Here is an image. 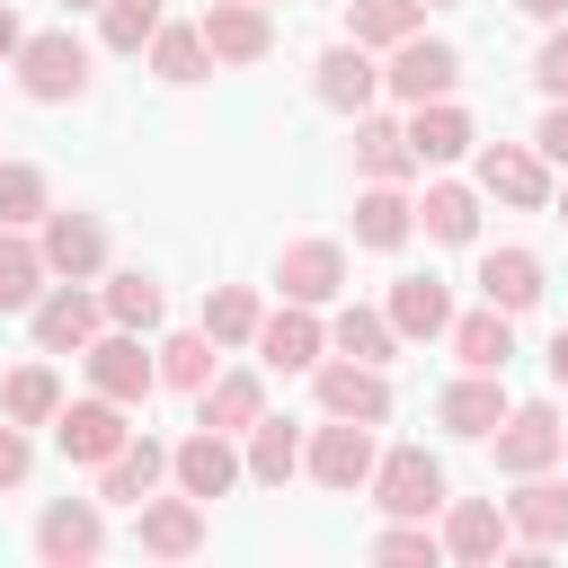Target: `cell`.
Returning a JSON list of instances; mask_svg holds the SVG:
<instances>
[{
    "mask_svg": "<svg viewBox=\"0 0 568 568\" xmlns=\"http://www.w3.org/2000/svg\"><path fill=\"white\" fill-rule=\"evenodd\" d=\"M98 550H106V506L98 497H53L36 515V559L44 568H89Z\"/></svg>",
    "mask_w": 568,
    "mask_h": 568,
    "instance_id": "9a60e30c",
    "label": "cell"
},
{
    "mask_svg": "<svg viewBox=\"0 0 568 568\" xmlns=\"http://www.w3.org/2000/svg\"><path fill=\"white\" fill-rule=\"evenodd\" d=\"M417 231L444 240V248H470V240H479V186H462V178H426V195H417Z\"/></svg>",
    "mask_w": 568,
    "mask_h": 568,
    "instance_id": "83f0119b",
    "label": "cell"
},
{
    "mask_svg": "<svg viewBox=\"0 0 568 568\" xmlns=\"http://www.w3.org/2000/svg\"><path fill=\"white\" fill-rule=\"evenodd\" d=\"M462 89V44H444V36H408V44H390L382 53V98H399V106H426V98H453Z\"/></svg>",
    "mask_w": 568,
    "mask_h": 568,
    "instance_id": "277c9868",
    "label": "cell"
},
{
    "mask_svg": "<svg viewBox=\"0 0 568 568\" xmlns=\"http://www.w3.org/2000/svg\"><path fill=\"white\" fill-rule=\"evenodd\" d=\"M36 470V426H18V417H0V488H18Z\"/></svg>",
    "mask_w": 568,
    "mask_h": 568,
    "instance_id": "ee69618b",
    "label": "cell"
},
{
    "mask_svg": "<svg viewBox=\"0 0 568 568\" xmlns=\"http://www.w3.org/2000/svg\"><path fill=\"white\" fill-rule=\"evenodd\" d=\"M222 355H231V346H222L213 328H169V337H160V390H186V399H195V390L222 373Z\"/></svg>",
    "mask_w": 568,
    "mask_h": 568,
    "instance_id": "1f68e13d",
    "label": "cell"
},
{
    "mask_svg": "<svg viewBox=\"0 0 568 568\" xmlns=\"http://www.w3.org/2000/svg\"><path fill=\"white\" fill-rule=\"evenodd\" d=\"M408 151H417V169H453V160H470V151H479L470 106H462V98H426V106H408Z\"/></svg>",
    "mask_w": 568,
    "mask_h": 568,
    "instance_id": "44dd1931",
    "label": "cell"
},
{
    "mask_svg": "<svg viewBox=\"0 0 568 568\" xmlns=\"http://www.w3.org/2000/svg\"><path fill=\"white\" fill-rule=\"evenodd\" d=\"M169 479L186 488V497H231L240 479H248V453H240V435H222V426H195L186 444H169Z\"/></svg>",
    "mask_w": 568,
    "mask_h": 568,
    "instance_id": "7c38bea8",
    "label": "cell"
},
{
    "mask_svg": "<svg viewBox=\"0 0 568 568\" xmlns=\"http://www.w3.org/2000/svg\"><path fill=\"white\" fill-rule=\"evenodd\" d=\"M80 364H89V390H106V399H124V408H142L151 390H160V346H142V328H98L89 346H80Z\"/></svg>",
    "mask_w": 568,
    "mask_h": 568,
    "instance_id": "3957f363",
    "label": "cell"
},
{
    "mask_svg": "<svg viewBox=\"0 0 568 568\" xmlns=\"http://www.w3.org/2000/svg\"><path fill=\"white\" fill-rule=\"evenodd\" d=\"M506 524H515V541H524V550H559V541H568V479L524 470V479H515V497H506Z\"/></svg>",
    "mask_w": 568,
    "mask_h": 568,
    "instance_id": "7402d4cb",
    "label": "cell"
},
{
    "mask_svg": "<svg viewBox=\"0 0 568 568\" xmlns=\"http://www.w3.org/2000/svg\"><path fill=\"white\" fill-rule=\"evenodd\" d=\"M506 408H515V399H506V373H470V364H462V382H444V399H435V426L462 435V444H488Z\"/></svg>",
    "mask_w": 568,
    "mask_h": 568,
    "instance_id": "d6986e66",
    "label": "cell"
},
{
    "mask_svg": "<svg viewBox=\"0 0 568 568\" xmlns=\"http://www.w3.org/2000/svg\"><path fill=\"white\" fill-rule=\"evenodd\" d=\"M373 559H390V568H435V559H444V532H435L426 515H382Z\"/></svg>",
    "mask_w": 568,
    "mask_h": 568,
    "instance_id": "60d3db41",
    "label": "cell"
},
{
    "mask_svg": "<svg viewBox=\"0 0 568 568\" xmlns=\"http://www.w3.org/2000/svg\"><path fill=\"white\" fill-rule=\"evenodd\" d=\"M0 417H18V426H53L62 417V373L36 355V364H18L9 382H0Z\"/></svg>",
    "mask_w": 568,
    "mask_h": 568,
    "instance_id": "8d00e7d4",
    "label": "cell"
},
{
    "mask_svg": "<svg viewBox=\"0 0 568 568\" xmlns=\"http://www.w3.org/2000/svg\"><path fill=\"white\" fill-rule=\"evenodd\" d=\"M133 541H142L151 559H195V550H204V497H186V488L142 497V506H133Z\"/></svg>",
    "mask_w": 568,
    "mask_h": 568,
    "instance_id": "ffe728a7",
    "label": "cell"
},
{
    "mask_svg": "<svg viewBox=\"0 0 568 568\" xmlns=\"http://www.w3.org/2000/svg\"><path fill=\"white\" fill-rule=\"evenodd\" d=\"M444 559H462V568H497L506 550H515V524H506V506L497 497H444Z\"/></svg>",
    "mask_w": 568,
    "mask_h": 568,
    "instance_id": "5bb4252c",
    "label": "cell"
},
{
    "mask_svg": "<svg viewBox=\"0 0 568 568\" xmlns=\"http://www.w3.org/2000/svg\"><path fill=\"white\" fill-rule=\"evenodd\" d=\"M541 364H550V382H559V390H568V328H559V337H550V355H541Z\"/></svg>",
    "mask_w": 568,
    "mask_h": 568,
    "instance_id": "7dc6e473",
    "label": "cell"
},
{
    "mask_svg": "<svg viewBox=\"0 0 568 568\" xmlns=\"http://www.w3.org/2000/svg\"><path fill=\"white\" fill-rule=\"evenodd\" d=\"M532 151H541L550 169H568V98H550V106H541V124H532Z\"/></svg>",
    "mask_w": 568,
    "mask_h": 568,
    "instance_id": "f6af8a7d",
    "label": "cell"
},
{
    "mask_svg": "<svg viewBox=\"0 0 568 568\" xmlns=\"http://www.w3.org/2000/svg\"><path fill=\"white\" fill-rule=\"evenodd\" d=\"M470 284H479V302H497V311L524 320V311L541 302V257L515 248V240H506V248H479V275H470Z\"/></svg>",
    "mask_w": 568,
    "mask_h": 568,
    "instance_id": "484cf974",
    "label": "cell"
},
{
    "mask_svg": "<svg viewBox=\"0 0 568 568\" xmlns=\"http://www.w3.org/2000/svg\"><path fill=\"white\" fill-rule=\"evenodd\" d=\"M488 453H497L506 479H524V470H559V462H568V408H550V399H515V408L497 417Z\"/></svg>",
    "mask_w": 568,
    "mask_h": 568,
    "instance_id": "7a4b0ae2",
    "label": "cell"
},
{
    "mask_svg": "<svg viewBox=\"0 0 568 568\" xmlns=\"http://www.w3.org/2000/svg\"><path fill=\"white\" fill-rule=\"evenodd\" d=\"M160 479H169V444L133 435L115 462H98V506H142V497H160Z\"/></svg>",
    "mask_w": 568,
    "mask_h": 568,
    "instance_id": "cb8c5ba5",
    "label": "cell"
},
{
    "mask_svg": "<svg viewBox=\"0 0 568 568\" xmlns=\"http://www.w3.org/2000/svg\"><path fill=\"white\" fill-rule=\"evenodd\" d=\"M311 399H320V417H364V426H382V417H390V373H382V364H355V355H320V364H311Z\"/></svg>",
    "mask_w": 568,
    "mask_h": 568,
    "instance_id": "8fae6325",
    "label": "cell"
},
{
    "mask_svg": "<svg viewBox=\"0 0 568 568\" xmlns=\"http://www.w3.org/2000/svg\"><path fill=\"white\" fill-rule=\"evenodd\" d=\"M302 444H311V435H302L293 417H257V426L240 435V453H248V479H257V488H284V479L302 470Z\"/></svg>",
    "mask_w": 568,
    "mask_h": 568,
    "instance_id": "836d02e7",
    "label": "cell"
},
{
    "mask_svg": "<svg viewBox=\"0 0 568 568\" xmlns=\"http://www.w3.org/2000/svg\"><path fill=\"white\" fill-rule=\"evenodd\" d=\"M444 346H453L470 373H506V355H515V311H497V302H479V311H453Z\"/></svg>",
    "mask_w": 568,
    "mask_h": 568,
    "instance_id": "4316f807",
    "label": "cell"
},
{
    "mask_svg": "<svg viewBox=\"0 0 568 568\" xmlns=\"http://www.w3.org/2000/svg\"><path fill=\"white\" fill-rule=\"evenodd\" d=\"M275 284H284V302H311V311H328V302L346 293V240H284V257H275Z\"/></svg>",
    "mask_w": 568,
    "mask_h": 568,
    "instance_id": "e0dca14e",
    "label": "cell"
},
{
    "mask_svg": "<svg viewBox=\"0 0 568 568\" xmlns=\"http://www.w3.org/2000/svg\"><path fill=\"white\" fill-rule=\"evenodd\" d=\"M98 302H106L115 328H142V337H160V320H169V293H160L151 266H115V275L98 284Z\"/></svg>",
    "mask_w": 568,
    "mask_h": 568,
    "instance_id": "f546056e",
    "label": "cell"
},
{
    "mask_svg": "<svg viewBox=\"0 0 568 568\" xmlns=\"http://www.w3.org/2000/svg\"><path fill=\"white\" fill-rule=\"evenodd\" d=\"M44 213H53V178L36 160H0V222L9 231H36Z\"/></svg>",
    "mask_w": 568,
    "mask_h": 568,
    "instance_id": "ab89813d",
    "label": "cell"
},
{
    "mask_svg": "<svg viewBox=\"0 0 568 568\" xmlns=\"http://www.w3.org/2000/svg\"><path fill=\"white\" fill-rule=\"evenodd\" d=\"M53 444H62V462L98 470V462H115V453L133 444V408H124V399H106V390H89V399H62V417H53Z\"/></svg>",
    "mask_w": 568,
    "mask_h": 568,
    "instance_id": "ba28073f",
    "label": "cell"
},
{
    "mask_svg": "<svg viewBox=\"0 0 568 568\" xmlns=\"http://www.w3.org/2000/svg\"><path fill=\"white\" fill-rule=\"evenodd\" d=\"M195 27H204V44H213L222 71H248V62L275 53V18H266V0H213Z\"/></svg>",
    "mask_w": 568,
    "mask_h": 568,
    "instance_id": "2e32d148",
    "label": "cell"
},
{
    "mask_svg": "<svg viewBox=\"0 0 568 568\" xmlns=\"http://www.w3.org/2000/svg\"><path fill=\"white\" fill-rule=\"evenodd\" d=\"M408 240H417V195H408V186H364V195H355V248L390 257V248H408Z\"/></svg>",
    "mask_w": 568,
    "mask_h": 568,
    "instance_id": "d4e9b609",
    "label": "cell"
},
{
    "mask_svg": "<svg viewBox=\"0 0 568 568\" xmlns=\"http://www.w3.org/2000/svg\"><path fill=\"white\" fill-rule=\"evenodd\" d=\"M337 9H346V36L373 44V53H390L426 27V0H337Z\"/></svg>",
    "mask_w": 568,
    "mask_h": 568,
    "instance_id": "d590c367",
    "label": "cell"
},
{
    "mask_svg": "<svg viewBox=\"0 0 568 568\" xmlns=\"http://www.w3.org/2000/svg\"><path fill=\"white\" fill-rule=\"evenodd\" d=\"M470 186L497 195V204H515V213H541L559 195V178H550V160L532 142H479L470 151Z\"/></svg>",
    "mask_w": 568,
    "mask_h": 568,
    "instance_id": "5b68a950",
    "label": "cell"
},
{
    "mask_svg": "<svg viewBox=\"0 0 568 568\" xmlns=\"http://www.w3.org/2000/svg\"><path fill=\"white\" fill-rule=\"evenodd\" d=\"M160 27H169L160 0H98V44H106V53H151Z\"/></svg>",
    "mask_w": 568,
    "mask_h": 568,
    "instance_id": "f35d334b",
    "label": "cell"
},
{
    "mask_svg": "<svg viewBox=\"0 0 568 568\" xmlns=\"http://www.w3.org/2000/svg\"><path fill=\"white\" fill-rule=\"evenodd\" d=\"M355 178L364 186H408L417 178V151H408V115H355Z\"/></svg>",
    "mask_w": 568,
    "mask_h": 568,
    "instance_id": "603a6c76",
    "label": "cell"
},
{
    "mask_svg": "<svg viewBox=\"0 0 568 568\" xmlns=\"http://www.w3.org/2000/svg\"><path fill=\"white\" fill-rule=\"evenodd\" d=\"M9 71H18V89H27L36 106H80V98H89V80H98V71H89V44H80L71 27H44V36H27Z\"/></svg>",
    "mask_w": 568,
    "mask_h": 568,
    "instance_id": "6da1fadb",
    "label": "cell"
},
{
    "mask_svg": "<svg viewBox=\"0 0 568 568\" xmlns=\"http://www.w3.org/2000/svg\"><path fill=\"white\" fill-rule=\"evenodd\" d=\"M27 328H36V355H80L98 328H106V302H98V284H44V302L27 311Z\"/></svg>",
    "mask_w": 568,
    "mask_h": 568,
    "instance_id": "30bf717a",
    "label": "cell"
},
{
    "mask_svg": "<svg viewBox=\"0 0 568 568\" xmlns=\"http://www.w3.org/2000/svg\"><path fill=\"white\" fill-rule=\"evenodd\" d=\"M532 80H541V98H568V18L541 36V53H532Z\"/></svg>",
    "mask_w": 568,
    "mask_h": 568,
    "instance_id": "7bdbcfd3",
    "label": "cell"
},
{
    "mask_svg": "<svg viewBox=\"0 0 568 568\" xmlns=\"http://www.w3.org/2000/svg\"><path fill=\"white\" fill-rule=\"evenodd\" d=\"M44 284H53V266H44L36 231H9V222H0V311H36Z\"/></svg>",
    "mask_w": 568,
    "mask_h": 568,
    "instance_id": "e575fe53",
    "label": "cell"
},
{
    "mask_svg": "<svg viewBox=\"0 0 568 568\" xmlns=\"http://www.w3.org/2000/svg\"><path fill=\"white\" fill-rule=\"evenodd\" d=\"M550 204H559V222H568V178H559V195H550Z\"/></svg>",
    "mask_w": 568,
    "mask_h": 568,
    "instance_id": "681fc988",
    "label": "cell"
},
{
    "mask_svg": "<svg viewBox=\"0 0 568 568\" xmlns=\"http://www.w3.org/2000/svg\"><path fill=\"white\" fill-rule=\"evenodd\" d=\"M426 9H462V0H426Z\"/></svg>",
    "mask_w": 568,
    "mask_h": 568,
    "instance_id": "f907efd6",
    "label": "cell"
},
{
    "mask_svg": "<svg viewBox=\"0 0 568 568\" xmlns=\"http://www.w3.org/2000/svg\"><path fill=\"white\" fill-rule=\"evenodd\" d=\"M151 71H160L169 89H195V80H204V71H222V62H213L204 27L186 18V27H160V36H151Z\"/></svg>",
    "mask_w": 568,
    "mask_h": 568,
    "instance_id": "74e56055",
    "label": "cell"
},
{
    "mask_svg": "<svg viewBox=\"0 0 568 568\" xmlns=\"http://www.w3.org/2000/svg\"><path fill=\"white\" fill-rule=\"evenodd\" d=\"M515 9H524V18H541V27H559V18H568V0H515Z\"/></svg>",
    "mask_w": 568,
    "mask_h": 568,
    "instance_id": "c3c4849f",
    "label": "cell"
},
{
    "mask_svg": "<svg viewBox=\"0 0 568 568\" xmlns=\"http://www.w3.org/2000/svg\"><path fill=\"white\" fill-rule=\"evenodd\" d=\"M364 497H373L382 515H426V524H435L453 488H444V462H435L426 444H390V453L373 462V488H364Z\"/></svg>",
    "mask_w": 568,
    "mask_h": 568,
    "instance_id": "52a82bcc",
    "label": "cell"
},
{
    "mask_svg": "<svg viewBox=\"0 0 568 568\" xmlns=\"http://www.w3.org/2000/svg\"><path fill=\"white\" fill-rule=\"evenodd\" d=\"M36 248H44V266H53L62 284H98V275H106V222L80 213V204H53V213L36 222Z\"/></svg>",
    "mask_w": 568,
    "mask_h": 568,
    "instance_id": "9c48e42d",
    "label": "cell"
},
{
    "mask_svg": "<svg viewBox=\"0 0 568 568\" xmlns=\"http://www.w3.org/2000/svg\"><path fill=\"white\" fill-rule=\"evenodd\" d=\"M373 462H382V444H373L364 417H328V426H311V444H302V470H311L328 497L373 488Z\"/></svg>",
    "mask_w": 568,
    "mask_h": 568,
    "instance_id": "8992f818",
    "label": "cell"
},
{
    "mask_svg": "<svg viewBox=\"0 0 568 568\" xmlns=\"http://www.w3.org/2000/svg\"><path fill=\"white\" fill-rule=\"evenodd\" d=\"M18 44H27V27H18V9L0 0V62H18Z\"/></svg>",
    "mask_w": 568,
    "mask_h": 568,
    "instance_id": "bcb514c9",
    "label": "cell"
},
{
    "mask_svg": "<svg viewBox=\"0 0 568 568\" xmlns=\"http://www.w3.org/2000/svg\"><path fill=\"white\" fill-rule=\"evenodd\" d=\"M266 417V373H213L195 390V426H222V435H248Z\"/></svg>",
    "mask_w": 568,
    "mask_h": 568,
    "instance_id": "f1b7e54d",
    "label": "cell"
},
{
    "mask_svg": "<svg viewBox=\"0 0 568 568\" xmlns=\"http://www.w3.org/2000/svg\"><path fill=\"white\" fill-rule=\"evenodd\" d=\"M311 98H320L328 115H364V106L382 98V53L355 44V36H337V44L311 62Z\"/></svg>",
    "mask_w": 568,
    "mask_h": 568,
    "instance_id": "4fadbf2b",
    "label": "cell"
},
{
    "mask_svg": "<svg viewBox=\"0 0 568 568\" xmlns=\"http://www.w3.org/2000/svg\"><path fill=\"white\" fill-rule=\"evenodd\" d=\"M62 9H98V0H62Z\"/></svg>",
    "mask_w": 568,
    "mask_h": 568,
    "instance_id": "816d5d0a",
    "label": "cell"
},
{
    "mask_svg": "<svg viewBox=\"0 0 568 568\" xmlns=\"http://www.w3.org/2000/svg\"><path fill=\"white\" fill-rule=\"evenodd\" d=\"M328 346H337V355H355V364H390L408 337L390 328V311H373V302H337V320H328Z\"/></svg>",
    "mask_w": 568,
    "mask_h": 568,
    "instance_id": "d6a6232c",
    "label": "cell"
},
{
    "mask_svg": "<svg viewBox=\"0 0 568 568\" xmlns=\"http://www.w3.org/2000/svg\"><path fill=\"white\" fill-rule=\"evenodd\" d=\"M382 311H390L399 337H444V328H453V284H444V275H399Z\"/></svg>",
    "mask_w": 568,
    "mask_h": 568,
    "instance_id": "4dcf8cb0",
    "label": "cell"
},
{
    "mask_svg": "<svg viewBox=\"0 0 568 568\" xmlns=\"http://www.w3.org/2000/svg\"><path fill=\"white\" fill-rule=\"evenodd\" d=\"M257 320H266V302H257L248 284H213V293H204V328H213L222 346H257Z\"/></svg>",
    "mask_w": 568,
    "mask_h": 568,
    "instance_id": "b9f144b4",
    "label": "cell"
},
{
    "mask_svg": "<svg viewBox=\"0 0 568 568\" xmlns=\"http://www.w3.org/2000/svg\"><path fill=\"white\" fill-rule=\"evenodd\" d=\"M320 355H328V320H320L311 302H284V311L257 320V364H266V373H311Z\"/></svg>",
    "mask_w": 568,
    "mask_h": 568,
    "instance_id": "ac0fdd59",
    "label": "cell"
}]
</instances>
